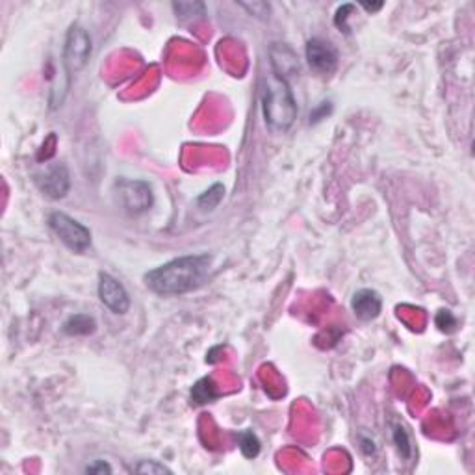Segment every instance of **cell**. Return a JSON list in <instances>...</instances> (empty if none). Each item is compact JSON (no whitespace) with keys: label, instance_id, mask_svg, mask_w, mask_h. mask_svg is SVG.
Here are the masks:
<instances>
[{"label":"cell","instance_id":"obj_1","mask_svg":"<svg viewBox=\"0 0 475 475\" xmlns=\"http://www.w3.org/2000/svg\"><path fill=\"white\" fill-rule=\"evenodd\" d=\"M210 267H212V255L208 253L184 255L147 271L144 281L148 290L156 296H184L205 284Z\"/></svg>","mask_w":475,"mask_h":475},{"label":"cell","instance_id":"obj_2","mask_svg":"<svg viewBox=\"0 0 475 475\" xmlns=\"http://www.w3.org/2000/svg\"><path fill=\"white\" fill-rule=\"evenodd\" d=\"M262 115L273 132H286L297 119V103L288 80L271 72L262 80Z\"/></svg>","mask_w":475,"mask_h":475},{"label":"cell","instance_id":"obj_3","mask_svg":"<svg viewBox=\"0 0 475 475\" xmlns=\"http://www.w3.org/2000/svg\"><path fill=\"white\" fill-rule=\"evenodd\" d=\"M46 223L63 246L77 255H82L91 246V230L65 212L54 210L46 217Z\"/></svg>","mask_w":475,"mask_h":475},{"label":"cell","instance_id":"obj_4","mask_svg":"<svg viewBox=\"0 0 475 475\" xmlns=\"http://www.w3.org/2000/svg\"><path fill=\"white\" fill-rule=\"evenodd\" d=\"M93 45L89 32L80 25H71L65 34L62 51V63L65 69V75L72 77L86 69L91 58Z\"/></svg>","mask_w":475,"mask_h":475},{"label":"cell","instance_id":"obj_5","mask_svg":"<svg viewBox=\"0 0 475 475\" xmlns=\"http://www.w3.org/2000/svg\"><path fill=\"white\" fill-rule=\"evenodd\" d=\"M34 184L46 199H63L71 189V175L63 162H52L34 173Z\"/></svg>","mask_w":475,"mask_h":475},{"label":"cell","instance_id":"obj_6","mask_svg":"<svg viewBox=\"0 0 475 475\" xmlns=\"http://www.w3.org/2000/svg\"><path fill=\"white\" fill-rule=\"evenodd\" d=\"M119 201L128 214H144L154 205L153 188L147 180H130L121 179L118 182Z\"/></svg>","mask_w":475,"mask_h":475},{"label":"cell","instance_id":"obj_7","mask_svg":"<svg viewBox=\"0 0 475 475\" xmlns=\"http://www.w3.org/2000/svg\"><path fill=\"white\" fill-rule=\"evenodd\" d=\"M97 293L101 303L112 314L125 316L130 310V296H128L127 288L123 286V282L110 273H104V271L99 273Z\"/></svg>","mask_w":475,"mask_h":475},{"label":"cell","instance_id":"obj_8","mask_svg":"<svg viewBox=\"0 0 475 475\" xmlns=\"http://www.w3.org/2000/svg\"><path fill=\"white\" fill-rule=\"evenodd\" d=\"M305 58L312 71L319 77H329L336 71L338 67V51L327 39L312 37L305 46Z\"/></svg>","mask_w":475,"mask_h":475},{"label":"cell","instance_id":"obj_9","mask_svg":"<svg viewBox=\"0 0 475 475\" xmlns=\"http://www.w3.org/2000/svg\"><path fill=\"white\" fill-rule=\"evenodd\" d=\"M270 65L271 72L277 77L284 78L290 82L291 77H296L301 71V63L297 58L296 51L286 43H273L270 49Z\"/></svg>","mask_w":475,"mask_h":475},{"label":"cell","instance_id":"obj_10","mask_svg":"<svg viewBox=\"0 0 475 475\" xmlns=\"http://www.w3.org/2000/svg\"><path fill=\"white\" fill-rule=\"evenodd\" d=\"M351 310L360 322H373L381 316L383 310V297L372 288H362L353 293Z\"/></svg>","mask_w":475,"mask_h":475},{"label":"cell","instance_id":"obj_11","mask_svg":"<svg viewBox=\"0 0 475 475\" xmlns=\"http://www.w3.org/2000/svg\"><path fill=\"white\" fill-rule=\"evenodd\" d=\"M62 331L67 336H87L97 331V322L89 314H75L63 323Z\"/></svg>","mask_w":475,"mask_h":475},{"label":"cell","instance_id":"obj_12","mask_svg":"<svg viewBox=\"0 0 475 475\" xmlns=\"http://www.w3.org/2000/svg\"><path fill=\"white\" fill-rule=\"evenodd\" d=\"M390 433H392V442L399 457L403 460H409L412 457V442H410V434L403 422L392 419L390 422Z\"/></svg>","mask_w":475,"mask_h":475},{"label":"cell","instance_id":"obj_13","mask_svg":"<svg viewBox=\"0 0 475 475\" xmlns=\"http://www.w3.org/2000/svg\"><path fill=\"white\" fill-rule=\"evenodd\" d=\"M217 398H220V392H217L214 381L210 377L197 381V383L194 384V388H191V401H194L195 405L212 403V401H215Z\"/></svg>","mask_w":475,"mask_h":475},{"label":"cell","instance_id":"obj_14","mask_svg":"<svg viewBox=\"0 0 475 475\" xmlns=\"http://www.w3.org/2000/svg\"><path fill=\"white\" fill-rule=\"evenodd\" d=\"M173 10L180 21H195L206 15V6L203 2H173Z\"/></svg>","mask_w":475,"mask_h":475},{"label":"cell","instance_id":"obj_15","mask_svg":"<svg viewBox=\"0 0 475 475\" xmlns=\"http://www.w3.org/2000/svg\"><path fill=\"white\" fill-rule=\"evenodd\" d=\"M238 448L246 459H256L262 450L260 438L253 431H241L238 433Z\"/></svg>","mask_w":475,"mask_h":475},{"label":"cell","instance_id":"obj_16","mask_svg":"<svg viewBox=\"0 0 475 475\" xmlns=\"http://www.w3.org/2000/svg\"><path fill=\"white\" fill-rule=\"evenodd\" d=\"M223 195H225V186L217 182V184L210 186L206 191H203V194L197 197V205L203 210H214L215 206L221 203Z\"/></svg>","mask_w":475,"mask_h":475},{"label":"cell","instance_id":"obj_17","mask_svg":"<svg viewBox=\"0 0 475 475\" xmlns=\"http://www.w3.org/2000/svg\"><path fill=\"white\" fill-rule=\"evenodd\" d=\"M134 471H138V474H171L167 466L158 460H139L138 464L134 466Z\"/></svg>","mask_w":475,"mask_h":475},{"label":"cell","instance_id":"obj_18","mask_svg":"<svg viewBox=\"0 0 475 475\" xmlns=\"http://www.w3.org/2000/svg\"><path fill=\"white\" fill-rule=\"evenodd\" d=\"M436 327L442 332H451L457 327V317L450 310H440L436 314Z\"/></svg>","mask_w":475,"mask_h":475},{"label":"cell","instance_id":"obj_19","mask_svg":"<svg viewBox=\"0 0 475 475\" xmlns=\"http://www.w3.org/2000/svg\"><path fill=\"white\" fill-rule=\"evenodd\" d=\"M240 6L249 11V15L262 17V19H266L271 11V6L267 2H240Z\"/></svg>","mask_w":475,"mask_h":475},{"label":"cell","instance_id":"obj_20","mask_svg":"<svg viewBox=\"0 0 475 475\" xmlns=\"http://www.w3.org/2000/svg\"><path fill=\"white\" fill-rule=\"evenodd\" d=\"M353 10H355V6L353 4H342L336 10V15H334V25H336L340 30L346 32V34L349 32V26L346 25V21H348L349 13H351Z\"/></svg>","mask_w":475,"mask_h":475},{"label":"cell","instance_id":"obj_21","mask_svg":"<svg viewBox=\"0 0 475 475\" xmlns=\"http://www.w3.org/2000/svg\"><path fill=\"white\" fill-rule=\"evenodd\" d=\"M112 474V466L108 464V462H104V460H95L93 464H87L86 466V474Z\"/></svg>","mask_w":475,"mask_h":475},{"label":"cell","instance_id":"obj_22","mask_svg":"<svg viewBox=\"0 0 475 475\" xmlns=\"http://www.w3.org/2000/svg\"><path fill=\"white\" fill-rule=\"evenodd\" d=\"M360 448H362V451L366 455H375V451H377V445H375V442L372 440V436H360Z\"/></svg>","mask_w":475,"mask_h":475},{"label":"cell","instance_id":"obj_23","mask_svg":"<svg viewBox=\"0 0 475 475\" xmlns=\"http://www.w3.org/2000/svg\"><path fill=\"white\" fill-rule=\"evenodd\" d=\"M360 6H362V8H364V10H368V11H372V13H373V11H379V10H381V8H383V2H377V4H368V2H362V4H360Z\"/></svg>","mask_w":475,"mask_h":475}]
</instances>
